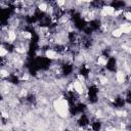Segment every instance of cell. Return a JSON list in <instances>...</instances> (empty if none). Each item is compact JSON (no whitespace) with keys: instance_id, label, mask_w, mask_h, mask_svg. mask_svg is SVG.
<instances>
[{"instance_id":"obj_2","label":"cell","mask_w":131,"mask_h":131,"mask_svg":"<svg viewBox=\"0 0 131 131\" xmlns=\"http://www.w3.org/2000/svg\"><path fill=\"white\" fill-rule=\"evenodd\" d=\"M62 131H73V130H70V129H63Z\"/></svg>"},{"instance_id":"obj_1","label":"cell","mask_w":131,"mask_h":131,"mask_svg":"<svg viewBox=\"0 0 131 131\" xmlns=\"http://www.w3.org/2000/svg\"><path fill=\"white\" fill-rule=\"evenodd\" d=\"M3 100H4V95L0 92V103H2V102H3Z\"/></svg>"}]
</instances>
